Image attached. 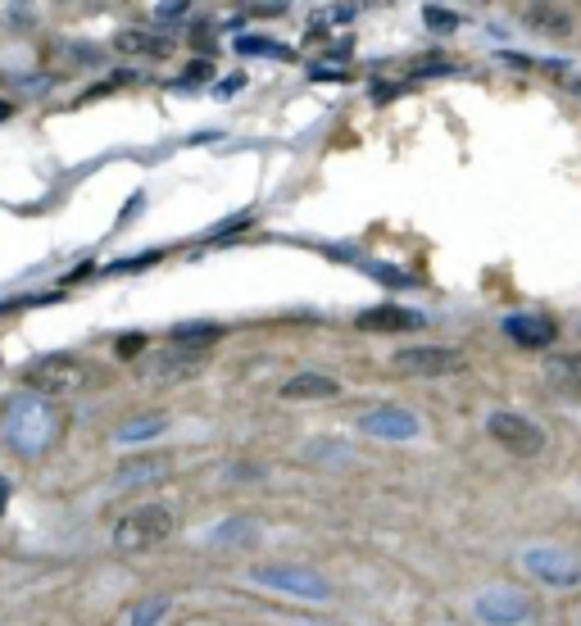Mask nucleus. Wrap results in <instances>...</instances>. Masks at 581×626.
<instances>
[{
  "label": "nucleus",
  "mask_w": 581,
  "mask_h": 626,
  "mask_svg": "<svg viewBox=\"0 0 581 626\" xmlns=\"http://www.w3.org/2000/svg\"><path fill=\"white\" fill-rule=\"evenodd\" d=\"M0 431H5L10 450H19L23 459H37L60 436V409H55V400H46L37 391H19L10 395V404L0 413Z\"/></svg>",
  "instance_id": "f257e3e1"
},
{
  "label": "nucleus",
  "mask_w": 581,
  "mask_h": 626,
  "mask_svg": "<svg viewBox=\"0 0 581 626\" xmlns=\"http://www.w3.org/2000/svg\"><path fill=\"white\" fill-rule=\"evenodd\" d=\"M173 531H178V518H173L168 504H137V509H128L119 522H114L109 540H114L119 554H146V549L164 545Z\"/></svg>",
  "instance_id": "f03ea898"
},
{
  "label": "nucleus",
  "mask_w": 581,
  "mask_h": 626,
  "mask_svg": "<svg viewBox=\"0 0 581 626\" xmlns=\"http://www.w3.org/2000/svg\"><path fill=\"white\" fill-rule=\"evenodd\" d=\"M486 436H491L500 450L518 454V459H536L545 450V431L536 418L527 413H513V409H495L486 413Z\"/></svg>",
  "instance_id": "7ed1b4c3"
},
{
  "label": "nucleus",
  "mask_w": 581,
  "mask_h": 626,
  "mask_svg": "<svg viewBox=\"0 0 581 626\" xmlns=\"http://www.w3.org/2000/svg\"><path fill=\"white\" fill-rule=\"evenodd\" d=\"M91 386V368L78 359H69V354H46V359H37L28 368V391L37 395H78Z\"/></svg>",
  "instance_id": "20e7f679"
},
{
  "label": "nucleus",
  "mask_w": 581,
  "mask_h": 626,
  "mask_svg": "<svg viewBox=\"0 0 581 626\" xmlns=\"http://www.w3.org/2000/svg\"><path fill=\"white\" fill-rule=\"evenodd\" d=\"M250 577L268 590H282V595L296 599H327L332 595V581L318 568H305V563H273V568H255Z\"/></svg>",
  "instance_id": "39448f33"
},
{
  "label": "nucleus",
  "mask_w": 581,
  "mask_h": 626,
  "mask_svg": "<svg viewBox=\"0 0 581 626\" xmlns=\"http://www.w3.org/2000/svg\"><path fill=\"white\" fill-rule=\"evenodd\" d=\"M391 368L404 377H450L463 368V354L450 345H409V350L391 354Z\"/></svg>",
  "instance_id": "423d86ee"
},
{
  "label": "nucleus",
  "mask_w": 581,
  "mask_h": 626,
  "mask_svg": "<svg viewBox=\"0 0 581 626\" xmlns=\"http://www.w3.org/2000/svg\"><path fill=\"white\" fill-rule=\"evenodd\" d=\"M473 613H477V622H486V626H522L532 617V599L518 586H491L477 595Z\"/></svg>",
  "instance_id": "0eeeda50"
},
{
  "label": "nucleus",
  "mask_w": 581,
  "mask_h": 626,
  "mask_svg": "<svg viewBox=\"0 0 581 626\" xmlns=\"http://www.w3.org/2000/svg\"><path fill=\"white\" fill-rule=\"evenodd\" d=\"M209 363V350L205 345H182V341H173V345H164V350L155 354V363L146 368V377L150 382H164V386H173V382H191V377H200V368Z\"/></svg>",
  "instance_id": "6e6552de"
},
{
  "label": "nucleus",
  "mask_w": 581,
  "mask_h": 626,
  "mask_svg": "<svg viewBox=\"0 0 581 626\" xmlns=\"http://www.w3.org/2000/svg\"><path fill=\"white\" fill-rule=\"evenodd\" d=\"M522 568L532 572L536 581H545V586H577L581 581V558L568 554V549H554V545L522 549Z\"/></svg>",
  "instance_id": "1a4fd4ad"
},
{
  "label": "nucleus",
  "mask_w": 581,
  "mask_h": 626,
  "mask_svg": "<svg viewBox=\"0 0 581 626\" xmlns=\"http://www.w3.org/2000/svg\"><path fill=\"white\" fill-rule=\"evenodd\" d=\"M359 431L377 436V441H414V436H423V422H418V413L400 409V404H382V409L359 418Z\"/></svg>",
  "instance_id": "9d476101"
},
{
  "label": "nucleus",
  "mask_w": 581,
  "mask_h": 626,
  "mask_svg": "<svg viewBox=\"0 0 581 626\" xmlns=\"http://www.w3.org/2000/svg\"><path fill=\"white\" fill-rule=\"evenodd\" d=\"M504 336L518 341L522 350H550L554 336H559V323L545 318V313H513V318H504Z\"/></svg>",
  "instance_id": "9b49d317"
},
{
  "label": "nucleus",
  "mask_w": 581,
  "mask_h": 626,
  "mask_svg": "<svg viewBox=\"0 0 581 626\" xmlns=\"http://www.w3.org/2000/svg\"><path fill=\"white\" fill-rule=\"evenodd\" d=\"M114 50L128 59H168L173 55V41L155 37V32H141V28H123L114 32Z\"/></svg>",
  "instance_id": "f8f14e48"
},
{
  "label": "nucleus",
  "mask_w": 581,
  "mask_h": 626,
  "mask_svg": "<svg viewBox=\"0 0 581 626\" xmlns=\"http://www.w3.org/2000/svg\"><path fill=\"white\" fill-rule=\"evenodd\" d=\"M259 531H264L259 518H227L209 531L205 545L209 549H250V545H259Z\"/></svg>",
  "instance_id": "ddd939ff"
},
{
  "label": "nucleus",
  "mask_w": 581,
  "mask_h": 626,
  "mask_svg": "<svg viewBox=\"0 0 581 626\" xmlns=\"http://www.w3.org/2000/svg\"><path fill=\"white\" fill-rule=\"evenodd\" d=\"M427 318L414 309H395V304H382V309H368L359 313V327L364 332H414V327H423Z\"/></svg>",
  "instance_id": "4468645a"
},
{
  "label": "nucleus",
  "mask_w": 581,
  "mask_h": 626,
  "mask_svg": "<svg viewBox=\"0 0 581 626\" xmlns=\"http://www.w3.org/2000/svg\"><path fill=\"white\" fill-rule=\"evenodd\" d=\"M336 391H341V382L327 377V372H296L282 386V400H332Z\"/></svg>",
  "instance_id": "2eb2a0df"
},
{
  "label": "nucleus",
  "mask_w": 581,
  "mask_h": 626,
  "mask_svg": "<svg viewBox=\"0 0 581 626\" xmlns=\"http://www.w3.org/2000/svg\"><path fill=\"white\" fill-rule=\"evenodd\" d=\"M545 382L554 391H581V354H550L545 359Z\"/></svg>",
  "instance_id": "dca6fc26"
},
{
  "label": "nucleus",
  "mask_w": 581,
  "mask_h": 626,
  "mask_svg": "<svg viewBox=\"0 0 581 626\" xmlns=\"http://www.w3.org/2000/svg\"><path fill=\"white\" fill-rule=\"evenodd\" d=\"M168 472V459H159V454H146V459H128L119 472H114V481L119 486H132V481H150V477H164Z\"/></svg>",
  "instance_id": "f3484780"
},
{
  "label": "nucleus",
  "mask_w": 581,
  "mask_h": 626,
  "mask_svg": "<svg viewBox=\"0 0 581 626\" xmlns=\"http://www.w3.org/2000/svg\"><path fill=\"white\" fill-rule=\"evenodd\" d=\"M168 608H173V599H168V595H146L141 604H132L128 626H159L168 617Z\"/></svg>",
  "instance_id": "a211bd4d"
},
{
  "label": "nucleus",
  "mask_w": 581,
  "mask_h": 626,
  "mask_svg": "<svg viewBox=\"0 0 581 626\" xmlns=\"http://www.w3.org/2000/svg\"><path fill=\"white\" fill-rule=\"evenodd\" d=\"M164 427H168L164 413H146V418L123 422V427H119V441H123V445H132V441H150V436H159Z\"/></svg>",
  "instance_id": "6ab92c4d"
},
{
  "label": "nucleus",
  "mask_w": 581,
  "mask_h": 626,
  "mask_svg": "<svg viewBox=\"0 0 581 626\" xmlns=\"http://www.w3.org/2000/svg\"><path fill=\"white\" fill-rule=\"evenodd\" d=\"M527 19H536V28H545V32H568L572 28L568 14H563V10H545V5H532Z\"/></svg>",
  "instance_id": "aec40b11"
},
{
  "label": "nucleus",
  "mask_w": 581,
  "mask_h": 626,
  "mask_svg": "<svg viewBox=\"0 0 581 626\" xmlns=\"http://www.w3.org/2000/svg\"><path fill=\"white\" fill-rule=\"evenodd\" d=\"M241 55H273V59H291V50L277 46V41H264V37H241L237 41Z\"/></svg>",
  "instance_id": "412c9836"
},
{
  "label": "nucleus",
  "mask_w": 581,
  "mask_h": 626,
  "mask_svg": "<svg viewBox=\"0 0 581 626\" xmlns=\"http://www.w3.org/2000/svg\"><path fill=\"white\" fill-rule=\"evenodd\" d=\"M423 23L432 32H459V14L454 10H441V5H423Z\"/></svg>",
  "instance_id": "4be33fe9"
},
{
  "label": "nucleus",
  "mask_w": 581,
  "mask_h": 626,
  "mask_svg": "<svg viewBox=\"0 0 581 626\" xmlns=\"http://www.w3.org/2000/svg\"><path fill=\"white\" fill-rule=\"evenodd\" d=\"M305 454H309V459H318V454H332V459H327V463L355 459V454H350V445H341V441H309V445H305Z\"/></svg>",
  "instance_id": "5701e85b"
},
{
  "label": "nucleus",
  "mask_w": 581,
  "mask_h": 626,
  "mask_svg": "<svg viewBox=\"0 0 581 626\" xmlns=\"http://www.w3.org/2000/svg\"><path fill=\"white\" fill-rule=\"evenodd\" d=\"M187 14H191V5H159L155 19L164 23V19H187Z\"/></svg>",
  "instance_id": "b1692460"
},
{
  "label": "nucleus",
  "mask_w": 581,
  "mask_h": 626,
  "mask_svg": "<svg viewBox=\"0 0 581 626\" xmlns=\"http://www.w3.org/2000/svg\"><path fill=\"white\" fill-rule=\"evenodd\" d=\"M137 350H141V336H123V341H119V354H123V359H132Z\"/></svg>",
  "instance_id": "393cba45"
},
{
  "label": "nucleus",
  "mask_w": 581,
  "mask_h": 626,
  "mask_svg": "<svg viewBox=\"0 0 581 626\" xmlns=\"http://www.w3.org/2000/svg\"><path fill=\"white\" fill-rule=\"evenodd\" d=\"M237 87H241V78H223V82H218V96H232Z\"/></svg>",
  "instance_id": "a878e982"
},
{
  "label": "nucleus",
  "mask_w": 581,
  "mask_h": 626,
  "mask_svg": "<svg viewBox=\"0 0 581 626\" xmlns=\"http://www.w3.org/2000/svg\"><path fill=\"white\" fill-rule=\"evenodd\" d=\"M5 499H10V481L0 477V509H5Z\"/></svg>",
  "instance_id": "bb28decb"
}]
</instances>
